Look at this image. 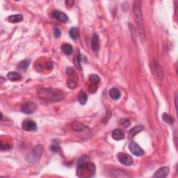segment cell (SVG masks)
<instances>
[{
    "label": "cell",
    "mask_w": 178,
    "mask_h": 178,
    "mask_svg": "<svg viewBox=\"0 0 178 178\" xmlns=\"http://www.w3.org/2000/svg\"><path fill=\"white\" fill-rule=\"evenodd\" d=\"M38 96L46 102H56L64 98V93L59 89L41 88L38 90Z\"/></svg>",
    "instance_id": "obj_1"
},
{
    "label": "cell",
    "mask_w": 178,
    "mask_h": 178,
    "mask_svg": "<svg viewBox=\"0 0 178 178\" xmlns=\"http://www.w3.org/2000/svg\"><path fill=\"white\" fill-rule=\"evenodd\" d=\"M96 166L93 163L88 161V157L86 156H83L82 158L78 161L77 169V175L80 177H88L95 173Z\"/></svg>",
    "instance_id": "obj_2"
},
{
    "label": "cell",
    "mask_w": 178,
    "mask_h": 178,
    "mask_svg": "<svg viewBox=\"0 0 178 178\" xmlns=\"http://www.w3.org/2000/svg\"><path fill=\"white\" fill-rule=\"evenodd\" d=\"M134 15L135 21H136L137 29H138L139 36L141 40H144L145 38V31L144 26H143V21L142 17V12H141V1H136L134 4L133 7Z\"/></svg>",
    "instance_id": "obj_3"
},
{
    "label": "cell",
    "mask_w": 178,
    "mask_h": 178,
    "mask_svg": "<svg viewBox=\"0 0 178 178\" xmlns=\"http://www.w3.org/2000/svg\"><path fill=\"white\" fill-rule=\"evenodd\" d=\"M42 152H43V147L41 145H38L35 147L32 150L31 152H30L29 155L26 157V160L27 162L34 163L38 162V160L41 157Z\"/></svg>",
    "instance_id": "obj_4"
},
{
    "label": "cell",
    "mask_w": 178,
    "mask_h": 178,
    "mask_svg": "<svg viewBox=\"0 0 178 178\" xmlns=\"http://www.w3.org/2000/svg\"><path fill=\"white\" fill-rule=\"evenodd\" d=\"M89 82L88 87V90L90 93H95L97 90V89L98 88L99 84L100 82V77L97 74H91L89 77Z\"/></svg>",
    "instance_id": "obj_5"
},
{
    "label": "cell",
    "mask_w": 178,
    "mask_h": 178,
    "mask_svg": "<svg viewBox=\"0 0 178 178\" xmlns=\"http://www.w3.org/2000/svg\"><path fill=\"white\" fill-rule=\"evenodd\" d=\"M36 109H37V106H36L35 103L33 102H29L22 104L21 108H20V110L24 114H32L35 112Z\"/></svg>",
    "instance_id": "obj_6"
},
{
    "label": "cell",
    "mask_w": 178,
    "mask_h": 178,
    "mask_svg": "<svg viewBox=\"0 0 178 178\" xmlns=\"http://www.w3.org/2000/svg\"><path fill=\"white\" fill-rule=\"evenodd\" d=\"M22 127L24 130L27 131H36L37 130V125L31 120H25L22 124Z\"/></svg>",
    "instance_id": "obj_7"
},
{
    "label": "cell",
    "mask_w": 178,
    "mask_h": 178,
    "mask_svg": "<svg viewBox=\"0 0 178 178\" xmlns=\"http://www.w3.org/2000/svg\"><path fill=\"white\" fill-rule=\"evenodd\" d=\"M118 159L121 163L125 166H129L132 164L133 163V159L131 156L126 153H119L118 155Z\"/></svg>",
    "instance_id": "obj_8"
},
{
    "label": "cell",
    "mask_w": 178,
    "mask_h": 178,
    "mask_svg": "<svg viewBox=\"0 0 178 178\" xmlns=\"http://www.w3.org/2000/svg\"><path fill=\"white\" fill-rule=\"evenodd\" d=\"M129 149L131 151V152L134 155L136 156V157H140L142 156L144 153V151L143 150V149L135 142H131L129 145Z\"/></svg>",
    "instance_id": "obj_9"
},
{
    "label": "cell",
    "mask_w": 178,
    "mask_h": 178,
    "mask_svg": "<svg viewBox=\"0 0 178 178\" xmlns=\"http://www.w3.org/2000/svg\"><path fill=\"white\" fill-rule=\"evenodd\" d=\"M52 16L58 21L63 22V23H65L68 20V17L66 13L60 11H57V10H55L52 12Z\"/></svg>",
    "instance_id": "obj_10"
},
{
    "label": "cell",
    "mask_w": 178,
    "mask_h": 178,
    "mask_svg": "<svg viewBox=\"0 0 178 178\" xmlns=\"http://www.w3.org/2000/svg\"><path fill=\"white\" fill-rule=\"evenodd\" d=\"M170 171V169L169 167L164 166L161 168L159 170H157V171L155 172V174H154L153 177H159V178H162V177H166V176L169 175Z\"/></svg>",
    "instance_id": "obj_11"
},
{
    "label": "cell",
    "mask_w": 178,
    "mask_h": 178,
    "mask_svg": "<svg viewBox=\"0 0 178 178\" xmlns=\"http://www.w3.org/2000/svg\"><path fill=\"white\" fill-rule=\"evenodd\" d=\"M91 48L94 52H98L100 48V38L97 34H93L91 40Z\"/></svg>",
    "instance_id": "obj_12"
},
{
    "label": "cell",
    "mask_w": 178,
    "mask_h": 178,
    "mask_svg": "<svg viewBox=\"0 0 178 178\" xmlns=\"http://www.w3.org/2000/svg\"><path fill=\"white\" fill-rule=\"evenodd\" d=\"M109 96L114 100H118L121 96V93L118 88H112L109 90Z\"/></svg>",
    "instance_id": "obj_13"
},
{
    "label": "cell",
    "mask_w": 178,
    "mask_h": 178,
    "mask_svg": "<svg viewBox=\"0 0 178 178\" xmlns=\"http://www.w3.org/2000/svg\"><path fill=\"white\" fill-rule=\"evenodd\" d=\"M112 138L116 141L123 140L125 138V134L120 129H115L112 132Z\"/></svg>",
    "instance_id": "obj_14"
},
{
    "label": "cell",
    "mask_w": 178,
    "mask_h": 178,
    "mask_svg": "<svg viewBox=\"0 0 178 178\" xmlns=\"http://www.w3.org/2000/svg\"><path fill=\"white\" fill-rule=\"evenodd\" d=\"M8 20L11 22V23H18V22H20L23 21V16L20 14H16V15H10Z\"/></svg>",
    "instance_id": "obj_15"
},
{
    "label": "cell",
    "mask_w": 178,
    "mask_h": 178,
    "mask_svg": "<svg viewBox=\"0 0 178 178\" xmlns=\"http://www.w3.org/2000/svg\"><path fill=\"white\" fill-rule=\"evenodd\" d=\"M61 50L66 55H70L73 52V48L70 44L64 43L61 45Z\"/></svg>",
    "instance_id": "obj_16"
},
{
    "label": "cell",
    "mask_w": 178,
    "mask_h": 178,
    "mask_svg": "<svg viewBox=\"0 0 178 178\" xmlns=\"http://www.w3.org/2000/svg\"><path fill=\"white\" fill-rule=\"evenodd\" d=\"M7 78L12 82H16V81L21 80L22 76L18 72H10L7 74Z\"/></svg>",
    "instance_id": "obj_17"
},
{
    "label": "cell",
    "mask_w": 178,
    "mask_h": 178,
    "mask_svg": "<svg viewBox=\"0 0 178 178\" xmlns=\"http://www.w3.org/2000/svg\"><path fill=\"white\" fill-rule=\"evenodd\" d=\"M69 35L73 40H77L80 37V29L75 27H72L69 31Z\"/></svg>",
    "instance_id": "obj_18"
},
{
    "label": "cell",
    "mask_w": 178,
    "mask_h": 178,
    "mask_svg": "<svg viewBox=\"0 0 178 178\" xmlns=\"http://www.w3.org/2000/svg\"><path fill=\"white\" fill-rule=\"evenodd\" d=\"M79 102L82 105H84L86 104V103L87 102V100H88V96L87 94L85 93L84 90H81L79 93Z\"/></svg>",
    "instance_id": "obj_19"
},
{
    "label": "cell",
    "mask_w": 178,
    "mask_h": 178,
    "mask_svg": "<svg viewBox=\"0 0 178 178\" xmlns=\"http://www.w3.org/2000/svg\"><path fill=\"white\" fill-rule=\"evenodd\" d=\"M143 129H144V127L143 126L134 127V128H132L130 131H129V137H130L131 139L133 138L134 136H136L137 134L139 133L141 131H143Z\"/></svg>",
    "instance_id": "obj_20"
},
{
    "label": "cell",
    "mask_w": 178,
    "mask_h": 178,
    "mask_svg": "<svg viewBox=\"0 0 178 178\" xmlns=\"http://www.w3.org/2000/svg\"><path fill=\"white\" fill-rule=\"evenodd\" d=\"M153 68H154V69H155V71H154V72H155L156 73V76L159 77L160 79L162 78L163 77V72H162V70H161V68H160V66H159V65L157 63L155 62V63H154V65H153Z\"/></svg>",
    "instance_id": "obj_21"
},
{
    "label": "cell",
    "mask_w": 178,
    "mask_h": 178,
    "mask_svg": "<svg viewBox=\"0 0 178 178\" xmlns=\"http://www.w3.org/2000/svg\"><path fill=\"white\" fill-rule=\"evenodd\" d=\"M30 60H24L18 64V68L22 70H27L30 65Z\"/></svg>",
    "instance_id": "obj_22"
},
{
    "label": "cell",
    "mask_w": 178,
    "mask_h": 178,
    "mask_svg": "<svg viewBox=\"0 0 178 178\" xmlns=\"http://www.w3.org/2000/svg\"><path fill=\"white\" fill-rule=\"evenodd\" d=\"M84 125L80 123H74L72 125V128H73L74 130L77 131V132H80V131H84V129H86V128H84Z\"/></svg>",
    "instance_id": "obj_23"
},
{
    "label": "cell",
    "mask_w": 178,
    "mask_h": 178,
    "mask_svg": "<svg viewBox=\"0 0 178 178\" xmlns=\"http://www.w3.org/2000/svg\"><path fill=\"white\" fill-rule=\"evenodd\" d=\"M162 119L165 121L166 123H169L170 125H173L174 123V121H175L173 117L170 116L169 114H166V113L162 115Z\"/></svg>",
    "instance_id": "obj_24"
},
{
    "label": "cell",
    "mask_w": 178,
    "mask_h": 178,
    "mask_svg": "<svg viewBox=\"0 0 178 178\" xmlns=\"http://www.w3.org/2000/svg\"><path fill=\"white\" fill-rule=\"evenodd\" d=\"M50 150H51L52 152H58L60 151L61 147L59 146V145H58V143H52L51 147H50Z\"/></svg>",
    "instance_id": "obj_25"
},
{
    "label": "cell",
    "mask_w": 178,
    "mask_h": 178,
    "mask_svg": "<svg viewBox=\"0 0 178 178\" xmlns=\"http://www.w3.org/2000/svg\"><path fill=\"white\" fill-rule=\"evenodd\" d=\"M120 125H122V126L123 127H128L130 125L131 123H130V120H129V119H127V118H123V119H121L120 121Z\"/></svg>",
    "instance_id": "obj_26"
},
{
    "label": "cell",
    "mask_w": 178,
    "mask_h": 178,
    "mask_svg": "<svg viewBox=\"0 0 178 178\" xmlns=\"http://www.w3.org/2000/svg\"><path fill=\"white\" fill-rule=\"evenodd\" d=\"M66 74H68V76H70V75H73V74H76V72L75 70H74V69L73 68H72V67H69V68H68L66 70Z\"/></svg>",
    "instance_id": "obj_27"
},
{
    "label": "cell",
    "mask_w": 178,
    "mask_h": 178,
    "mask_svg": "<svg viewBox=\"0 0 178 178\" xmlns=\"http://www.w3.org/2000/svg\"><path fill=\"white\" fill-rule=\"evenodd\" d=\"M1 150L4 151V150H8L11 149V145H10L9 144H4L3 143V141H1Z\"/></svg>",
    "instance_id": "obj_28"
},
{
    "label": "cell",
    "mask_w": 178,
    "mask_h": 178,
    "mask_svg": "<svg viewBox=\"0 0 178 178\" xmlns=\"http://www.w3.org/2000/svg\"><path fill=\"white\" fill-rule=\"evenodd\" d=\"M54 37L56 38H58L60 37L61 31L58 29V28H55V29H54Z\"/></svg>",
    "instance_id": "obj_29"
},
{
    "label": "cell",
    "mask_w": 178,
    "mask_h": 178,
    "mask_svg": "<svg viewBox=\"0 0 178 178\" xmlns=\"http://www.w3.org/2000/svg\"><path fill=\"white\" fill-rule=\"evenodd\" d=\"M80 54H78V55H77V56H76V58H75V64H76V66H77V68H80V69H81V66H80Z\"/></svg>",
    "instance_id": "obj_30"
}]
</instances>
